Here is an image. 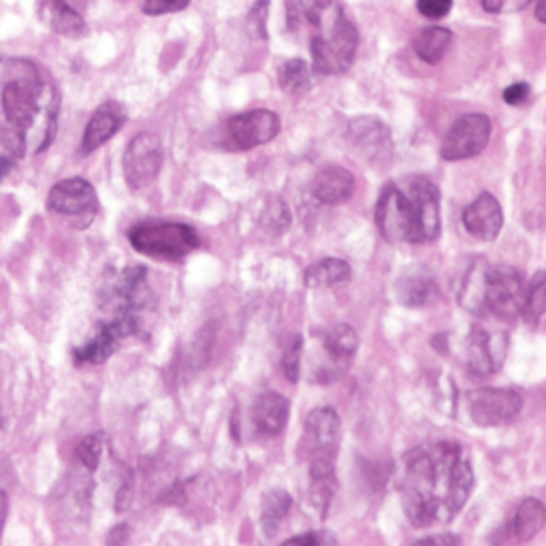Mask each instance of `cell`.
Returning <instances> with one entry per match:
<instances>
[{
	"instance_id": "obj_1",
	"label": "cell",
	"mask_w": 546,
	"mask_h": 546,
	"mask_svg": "<svg viewBox=\"0 0 546 546\" xmlns=\"http://www.w3.org/2000/svg\"><path fill=\"white\" fill-rule=\"evenodd\" d=\"M472 489V461L459 442H427L412 448L401 461V506L419 529L455 521Z\"/></svg>"
},
{
	"instance_id": "obj_2",
	"label": "cell",
	"mask_w": 546,
	"mask_h": 546,
	"mask_svg": "<svg viewBox=\"0 0 546 546\" xmlns=\"http://www.w3.org/2000/svg\"><path fill=\"white\" fill-rule=\"evenodd\" d=\"M60 92L41 64L0 56V146L26 158L50 148L56 137Z\"/></svg>"
},
{
	"instance_id": "obj_3",
	"label": "cell",
	"mask_w": 546,
	"mask_h": 546,
	"mask_svg": "<svg viewBox=\"0 0 546 546\" xmlns=\"http://www.w3.org/2000/svg\"><path fill=\"white\" fill-rule=\"evenodd\" d=\"M374 222L387 242H436L442 231L438 186L423 175L389 182L380 192Z\"/></svg>"
},
{
	"instance_id": "obj_4",
	"label": "cell",
	"mask_w": 546,
	"mask_h": 546,
	"mask_svg": "<svg viewBox=\"0 0 546 546\" xmlns=\"http://www.w3.org/2000/svg\"><path fill=\"white\" fill-rule=\"evenodd\" d=\"M525 280L517 267L491 265L478 259L461 282L459 303L478 318H497L512 323L523 312Z\"/></svg>"
},
{
	"instance_id": "obj_5",
	"label": "cell",
	"mask_w": 546,
	"mask_h": 546,
	"mask_svg": "<svg viewBox=\"0 0 546 546\" xmlns=\"http://www.w3.org/2000/svg\"><path fill=\"white\" fill-rule=\"evenodd\" d=\"M133 250L156 261L180 263L201 248V235L182 222H141L128 231Z\"/></svg>"
},
{
	"instance_id": "obj_6",
	"label": "cell",
	"mask_w": 546,
	"mask_h": 546,
	"mask_svg": "<svg viewBox=\"0 0 546 546\" xmlns=\"http://www.w3.org/2000/svg\"><path fill=\"white\" fill-rule=\"evenodd\" d=\"M342 442L340 414L331 406L316 408L303 425L301 455L308 461L310 478H335V461Z\"/></svg>"
},
{
	"instance_id": "obj_7",
	"label": "cell",
	"mask_w": 546,
	"mask_h": 546,
	"mask_svg": "<svg viewBox=\"0 0 546 546\" xmlns=\"http://www.w3.org/2000/svg\"><path fill=\"white\" fill-rule=\"evenodd\" d=\"M359 47V32L344 9L310 39L312 69L323 75H337L352 67Z\"/></svg>"
},
{
	"instance_id": "obj_8",
	"label": "cell",
	"mask_w": 546,
	"mask_h": 546,
	"mask_svg": "<svg viewBox=\"0 0 546 546\" xmlns=\"http://www.w3.org/2000/svg\"><path fill=\"white\" fill-rule=\"evenodd\" d=\"M280 116L269 109H252L233 116L222 126L220 146L224 150L246 152L261 148L280 135Z\"/></svg>"
},
{
	"instance_id": "obj_9",
	"label": "cell",
	"mask_w": 546,
	"mask_h": 546,
	"mask_svg": "<svg viewBox=\"0 0 546 546\" xmlns=\"http://www.w3.org/2000/svg\"><path fill=\"white\" fill-rule=\"evenodd\" d=\"M47 210L73 220L79 229H86L99 214V197H96V190L88 180H62L54 184L50 195H47Z\"/></svg>"
},
{
	"instance_id": "obj_10",
	"label": "cell",
	"mask_w": 546,
	"mask_h": 546,
	"mask_svg": "<svg viewBox=\"0 0 546 546\" xmlns=\"http://www.w3.org/2000/svg\"><path fill=\"white\" fill-rule=\"evenodd\" d=\"M141 318L137 314H111L105 323H99L90 340L75 348L73 359L77 365H101L120 348L122 340L137 335Z\"/></svg>"
},
{
	"instance_id": "obj_11",
	"label": "cell",
	"mask_w": 546,
	"mask_h": 546,
	"mask_svg": "<svg viewBox=\"0 0 546 546\" xmlns=\"http://www.w3.org/2000/svg\"><path fill=\"white\" fill-rule=\"evenodd\" d=\"M152 301L146 267H126L103 286V303L111 314H141Z\"/></svg>"
},
{
	"instance_id": "obj_12",
	"label": "cell",
	"mask_w": 546,
	"mask_h": 546,
	"mask_svg": "<svg viewBox=\"0 0 546 546\" xmlns=\"http://www.w3.org/2000/svg\"><path fill=\"white\" fill-rule=\"evenodd\" d=\"M346 141L357 158L365 160L372 167H387L393 156L395 146L389 126L378 118H355L348 124Z\"/></svg>"
},
{
	"instance_id": "obj_13",
	"label": "cell",
	"mask_w": 546,
	"mask_h": 546,
	"mask_svg": "<svg viewBox=\"0 0 546 546\" xmlns=\"http://www.w3.org/2000/svg\"><path fill=\"white\" fill-rule=\"evenodd\" d=\"M493 124L491 118L485 114H465L455 120V124L448 128L444 135L440 156L444 160H465L483 154L489 146Z\"/></svg>"
},
{
	"instance_id": "obj_14",
	"label": "cell",
	"mask_w": 546,
	"mask_h": 546,
	"mask_svg": "<svg viewBox=\"0 0 546 546\" xmlns=\"http://www.w3.org/2000/svg\"><path fill=\"white\" fill-rule=\"evenodd\" d=\"M468 412L478 427H504L523 410V397L512 389H476L465 397Z\"/></svg>"
},
{
	"instance_id": "obj_15",
	"label": "cell",
	"mask_w": 546,
	"mask_h": 546,
	"mask_svg": "<svg viewBox=\"0 0 546 546\" xmlns=\"http://www.w3.org/2000/svg\"><path fill=\"white\" fill-rule=\"evenodd\" d=\"M124 180L131 190H143L156 182L163 169V146L154 133H139L126 146L124 158Z\"/></svg>"
},
{
	"instance_id": "obj_16",
	"label": "cell",
	"mask_w": 546,
	"mask_h": 546,
	"mask_svg": "<svg viewBox=\"0 0 546 546\" xmlns=\"http://www.w3.org/2000/svg\"><path fill=\"white\" fill-rule=\"evenodd\" d=\"M508 333L474 325L465 340V365L476 378H489L502 369L508 355Z\"/></svg>"
},
{
	"instance_id": "obj_17",
	"label": "cell",
	"mask_w": 546,
	"mask_h": 546,
	"mask_svg": "<svg viewBox=\"0 0 546 546\" xmlns=\"http://www.w3.org/2000/svg\"><path fill=\"white\" fill-rule=\"evenodd\" d=\"M359 348V335L346 323H337L333 325L325 335H323V350L327 352V365L320 369L316 374V382L329 384L333 380L340 378L346 367L350 365L352 357L357 355Z\"/></svg>"
},
{
	"instance_id": "obj_18",
	"label": "cell",
	"mask_w": 546,
	"mask_h": 546,
	"mask_svg": "<svg viewBox=\"0 0 546 546\" xmlns=\"http://www.w3.org/2000/svg\"><path fill=\"white\" fill-rule=\"evenodd\" d=\"M463 227L478 242H493L502 233L504 212L502 205L489 192L478 195L463 212Z\"/></svg>"
},
{
	"instance_id": "obj_19",
	"label": "cell",
	"mask_w": 546,
	"mask_h": 546,
	"mask_svg": "<svg viewBox=\"0 0 546 546\" xmlns=\"http://www.w3.org/2000/svg\"><path fill=\"white\" fill-rule=\"evenodd\" d=\"M126 107L118 101H105L96 107L90 122L86 124L84 139H82V154H92L114 137L120 128L126 124Z\"/></svg>"
},
{
	"instance_id": "obj_20",
	"label": "cell",
	"mask_w": 546,
	"mask_h": 546,
	"mask_svg": "<svg viewBox=\"0 0 546 546\" xmlns=\"http://www.w3.org/2000/svg\"><path fill=\"white\" fill-rule=\"evenodd\" d=\"M355 192V175L340 165L318 169L312 180V195L325 205H340Z\"/></svg>"
},
{
	"instance_id": "obj_21",
	"label": "cell",
	"mask_w": 546,
	"mask_h": 546,
	"mask_svg": "<svg viewBox=\"0 0 546 546\" xmlns=\"http://www.w3.org/2000/svg\"><path fill=\"white\" fill-rule=\"evenodd\" d=\"M291 414V401L276 391H265L252 406V423L263 436H278L284 431Z\"/></svg>"
},
{
	"instance_id": "obj_22",
	"label": "cell",
	"mask_w": 546,
	"mask_h": 546,
	"mask_svg": "<svg viewBox=\"0 0 546 546\" xmlns=\"http://www.w3.org/2000/svg\"><path fill=\"white\" fill-rule=\"evenodd\" d=\"M39 18L54 32L69 39H79L88 32V26L67 0H39Z\"/></svg>"
},
{
	"instance_id": "obj_23",
	"label": "cell",
	"mask_w": 546,
	"mask_h": 546,
	"mask_svg": "<svg viewBox=\"0 0 546 546\" xmlns=\"http://www.w3.org/2000/svg\"><path fill=\"white\" fill-rule=\"evenodd\" d=\"M352 278V269L342 259H323L310 265L303 273V282L308 288H333L346 284Z\"/></svg>"
},
{
	"instance_id": "obj_24",
	"label": "cell",
	"mask_w": 546,
	"mask_h": 546,
	"mask_svg": "<svg viewBox=\"0 0 546 546\" xmlns=\"http://www.w3.org/2000/svg\"><path fill=\"white\" fill-rule=\"evenodd\" d=\"M453 45V32L448 28L431 26L421 30L414 39V52L427 64H438Z\"/></svg>"
},
{
	"instance_id": "obj_25",
	"label": "cell",
	"mask_w": 546,
	"mask_h": 546,
	"mask_svg": "<svg viewBox=\"0 0 546 546\" xmlns=\"http://www.w3.org/2000/svg\"><path fill=\"white\" fill-rule=\"evenodd\" d=\"M546 523V508L536 497H527L523 500L512 517V534L519 542L532 540Z\"/></svg>"
},
{
	"instance_id": "obj_26",
	"label": "cell",
	"mask_w": 546,
	"mask_h": 546,
	"mask_svg": "<svg viewBox=\"0 0 546 546\" xmlns=\"http://www.w3.org/2000/svg\"><path fill=\"white\" fill-rule=\"evenodd\" d=\"M293 508V497L284 489H271L265 493L261 504V525L265 529V536L271 538L278 532L280 523L288 517Z\"/></svg>"
},
{
	"instance_id": "obj_27",
	"label": "cell",
	"mask_w": 546,
	"mask_h": 546,
	"mask_svg": "<svg viewBox=\"0 0 546 546\" xmlns=\"http://www.w3.org/2000/svg\"><path fill=\"white\" fill-rule=\"evenodd\" d=\"M438 293V286L431 276H419V273H410L404 276L397 284V297L399 301L408 305V308H423L433 295Z\"/></svg>"
},
{
	"instance_id": "obj_28",
	"label": "cell",
	"mask_w": 546,
	"mask_h": 546,
	"mask_svg": "<svg viewBox=\"0 0 546 546\" xmlns=\"http://www.w3.org/2000/svg\"><path fill=\"white\" fill-rule=\"evenodd\" d=\"M293 18H301L314 30L323 28L342 7L337 0H291Z\"/></svg>"
},
{
	"instance_id": "obj_29",
	"label": "cell",
	"mask_w": 546,
	"mask_h": 546,
	"mask_svg": "<svg viewBox=\"0 0 546 546\" xmlns=\"http://www.w3.org/2000/svg\"><path fill=\"white\" fill-rule=\"evenodd\" d=\"M544 308H546V280H544V271H538L532 278V282H529L525 288L521 316L527 320V325L538 327L542 323Z\"/></svg>"
},
{
	"instance_id": "obj_30",
	"label": "cell",
	"mask_w": 546,
	"mask_h": 546,
	"mask_svg": "<svg viewBox=\"0 0 546 546\" xmlns=\"http://www.w3.org/2000/svg\"><path fill=\"white\" fill-rule=\"evenodd\" d=\"M280 86L288 94H301L312 88V67L305 60H288L280 67Z\"/></svg>"
},
{
	"instance_id": "obj_31",
	"label": "cell",
	"mask_w": 546,
	"mask_h": 546,
	"mask_svg": "<svg viewBox=\"0 0 546 546\" xmlns=\"http://www.w3.org/2000/svg\"><path fill=\"white\" fill-rule=\"evenodd\" d=\"M261 224L271 235H282L291 227V214H288V207L280 197H269L261 214Z\"/></svg>"
},
{
	"instance_id": "obj_32",
	"label": "cell",
	"mask_w": 546,
	"mask_h": 546,
	"mask_svg": "<svg viewBox=\"0 0 546 546\" xmlns=\"http://www.w3.org/2000/svg\"><path fill=\"white\" fill-rule=\"evenodd\" d=\"M335 493V478H310V502L320 519H327Z\"/></svg>"
},
{
	"instance_id": "obj_33",
	"label": "cell",
	"mask_w": 546,
	"mask_h": 546,
	"mask_svg": "<svg viewBox=\"0 0 546 546\" xmlns=\"http://www.w3.org/2000/svg\"><path fill=\"white\" fill-rule=\"evenodd\" d=\"M105 453V436L103 433H92V436L84 438L77 444V459L82 461L86 470L94 472L101 465Z\"/></svg>"
},
{
	"instance_id": "obj_34",
	"label": "cell",
	"mask_w": 546,
	"mask_h": 546,
	"mask_svg": "<svg viewBox=\"0 0 546 546\" xmlns=\"http://www.w3.org/2000/svg\"><path fill=\"white\" fill-rule=\"evenodd\" d=\"M301 357H303V337L295 335L291 342H288L284 357H282V369L288 382H297L301 376Z\"/></svg>"
},
{
	"instance_id": "obj_35",
	"label": "cell",
	"mask_w": 546,
	"mask_h": 546,
	"mask_svg": "<svg viewBox=\"0 0 546 546\" xmlns=\"http://www.w3.org/2000/svg\"><path fill=\"white\" fill-rule=\"evenodd\" d=\"M453 0H416V9H419L421 15H425L427 20H440L444 15L451 11Z\"/></svg>"
},
{
	"instance_id": "obj_36",
	"label": "cell",
	"mask_w": 546,
	"mask_h": 546,
	"mask_svg": "<svg viewBox=\"0 0 546 546\" xmlns=\"http://www.w3.org/2000/svg\"><path fill=\"white\" fill-rule=\"evenodd\" d=\"M190 5V0H143V13L163 15L182 11Z\"/></svg>"
},
{
	"instance_id": "obj_37",
	"label": "cell",
	"mask_w": 546,
	"mask_h": 546,
	"mask_svg": "<svg viewBox=\"0 0 546 546\" xmlns=\"http://www.w3.org/2000/svg\"><path fill=\"white\" fill-rule=\"evenodd\" d=\"M529 96H532V90H529V86L525 82H517V84H510L506 90H504V101L508 105H523L527 103Z\"/></svg>"
},
{
	"instance_id": "obj_38",
	"label": "cell",
	"mask_w": 546,
	"mask_h": 546,
	"mask_svg": "<svg viewBox=\"0 0 546 546\" xmlns=\"http://www.w3.org/2000/svg\"><path fill=\"white\" fill-rule=\"evenodd\" d=\"M323 542H335L333 536L329 534H301V536H293L288 538L284 544H323Z\"/></svg>"
},
{
	"instance_id": "obj_39",
	"label": "cell",
	"mask_w": 546,
	"mask_h": 546,
	"mask_svg": "<svg viewBox=\"0 0 546 546\" xmlns=\"http://www.w3.org/2000/svg\"><path fill=\"white\" fill-rule=\"evenodd\" d=\"M416 544H461V538L453 534H440V536H425Z\"/></svg>"
},
{
	"instance_id": "obj_40",
	"label": "cell",
	"mask_w": 546,
	"mask_h": 546,
	"mask_svg": "<svg viewBox=\"0 0 546 546\" xmlns=\"http://www.w3.org/2000/svg\"><path fill=\"white\" fill-rule=\"evenodd\" d=\"M7 512H9V500L5 491H0V536H3V527L7 521Z\"/></svg>"
},
{
	"instance_id": "obj_41",
	"label": "cell",
	"mask_w": 546,
	"mask_h": 546,
	"mask_svg": "<svg viewBox=\"0 0 546 546\" xmlns=\"http://www.w3.org/2000/svg\"><path fill=\"white\" fill-rule=\"evenodd\" d=\"M11 167H13L11 158H7V156H0V182H3V180L7 178V175L11 173Z\"/></svg>"
},
{
	"instance_id": "obj_42",
	"label": "cell",
	"mask_w": 546,
	"mask_h": 546,
	"mask_svg": "<svg viewBox=\"0 0 546 546\" xmlns=\"http://www.w3.org/2000/svg\"><path fill=\"white\" fill-rule=\"evenodd\" d=\"M506 0H483V9L489 11V13H497V11H502Z\"/></svg>"
},
{
	"instance_id": "obj_43",
	"label": "cell",
	"mask_w": 546,
	"mask_h": 546,
	"mask_svg": "<svg viewBox=\"0 0 546 546\" xmlns=\"http://www.w3.org/2000/svg\"><path fill=\"white\" fill-rule=\"evenodd\" d=\"M536 18L540 20V22H544L546 18H544V0H538V9H536Z\"/></svg>"
},
{
	"instance_id": "obj_44",
	"label": "cell",
	"mask_w": 546,
	"mask_h": 546,
	"mask_svg": "<svg viewBox=\"0 0 546 546\" xmlns=\"http://www.w3.org/2000/svg\"><path fill=\"white\" fill-rule=\"evenodd\" d=\"M0 427H3V416H0Z\"/></svg>"
}]
</instances>
